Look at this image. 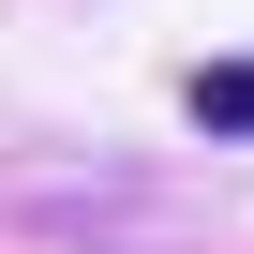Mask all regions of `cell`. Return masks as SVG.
Wrapping results in <instances>:
<instances>
[{
    "label": "cell",
    "mask_w": 254,
    "mask_h": 254,
    "mask_svg": "<svg viewBox=\"0 0 254 254\" xmlns=\"http://www.w3.org/2000/svg\"><path fill=\"white\" fill-rule=\"evenodd\" d=\"M194 120H209V135H254V60H209L194 75Z\"/></svg>",
    "instance_id": "obj_1"
}]
</instances>
